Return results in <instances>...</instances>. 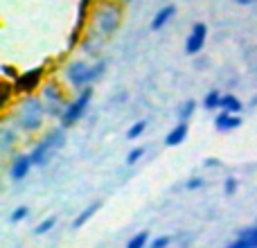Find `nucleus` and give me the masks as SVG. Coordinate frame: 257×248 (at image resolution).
Wrapping results in <instances>:
<instances>
[{
    "label": "nucleus",
    "instance_id": "1",
    "mask_svg": "<svg viewBox=\"0 0 257 248\" xmlns=\"http://www.w3.org/2000/svg\"><path fill=\"white\" fill-rule=\"evenodd\" d=\"M45 117H48V111H45V104H43V99H41V95L30 93V95H23L16 102L12 122L21 133L34 136L36 131L43 129Z\"/></svg>",
    "mask_w": 257,
    "mask_h": 248
},
{
    "label": "nucleus",
    "instance_id": "2",
    "mask_svg": "<svg viewBox=\"0 0 257 248\" xmlns=\"http://www.w3.org/2000/svg\"><path fill=\"white\" fill-rule=\"evenodd\" d=\"M104 72H106V59H97L93 63H88L86 59H75L66 66L63 79L70 88L81 90L86 86H93L97 79H102Z\"/></svg>",
    "mask_w": 257,
    "mask_h": 248
},
{
    "label": "nucleus",
    "instance_id": "3",
    "mask_svg": "<svg viewBox=\"0 0 257 248\" xmlns=\"http://www.w3.org/2000/svg\"><path fill=\"white\" fill-rule=\"evenodd\" d=\"M66 131H68V129L63 127V124H57V127H52L39 142H36L34 147H32L30 156H32L34 167H45V165L52 160V156L57 154L59 149H63V147H66V140H68V133Z\"/></svg>",
    "mask_w": 257,
    "mask_h": 248
},
{
    "label": "nucleus",
    "instance_id": "4",
    "mask_svg": "<svg viewBox=\"0 0 257 248\" xmlns=\"http://www.w3.org/2000/svg\"><path fill=\"white\" fill-rule=\"evenodd\" d=\"M122 25V7L113 0H104L93 12V30L102 39H111Z\"/></svg>",
    "mask_w": 257,
    "mask_h": 248
},
{
    "label": "nucleus",
    "instance_id": "5",
    "mask_svg": "<svg viewBox=\"0 0 257 248\" xmlns=\"http://www.w3.org/2000/svg\"><path fill=\"white\" fill-rule=\"evenodd\" d=\"M41 99H43V104H45L48 117H52V120H57V122L61 120L63 111H66L68 102H70L59 81H45V84L41 86Z\"/></svg>",
    "mask_w": 257,
    "mask_h": 248
},
{
    "label": "nucleus",
    "instance_id": "6",
    "mask_svg": "<svg viewBox=\"0 0 257 248\" xmlns=\"http://www.w3.org/2000/svg\"><path fill=\"white\" fill-rule=\"evenodd\" d=\"M90 102H93V86H86V88L77 90V95L68 102V106H66V111H63L59 124H63L66 129H72L86 115V111L90 108Z\"/></svg>",
    "mask_w": 257,
    "mask_h": 248
},
{
    "label": "nucleus",
    "instance_id": "7",
    "mask_svg": "<svg viewBox=\"0 0 257 248\" xmlns=\"http://www.w3.org/2000/svg\"><path fill=\"white\" fill-rule=\"evenodd\" d=\"M32 167H34V163H32L30 151H27V154H21V151H16V154L12 156V163H9V169H7L9 181H12V183L25 181V178L30 176Z\"/></svg>",
    "mask_w": 257,
    "mask_h": 248
},
{
    "label": "nucleus",
    "instance_id": "8",
    "mask_svg": "<svg viewBox=\"0 0 257 248\" xmlns=\"http://www.w3.org/2000/svg\"><path fill=\"white\" fill-rule=\"evenodd\" d=\"M205 41H208V25H205V23H194L185 39V52L190 54V57L201 54V50L205 48Z\"/></svg>",
    "mask_w": 257,
    "mask_h": 248
},
{
    "label": "nucleus",
    "instance_id": "9",
    "mask_svg": "<svg viewBox=\"0 0 257 248\" xmlns=\"http://www.w3.org/2000/svg\"><path fill=\"white\" fill-rule=\"evenodd\" d=\"M43 79V68H34V70H27L25 75H18L16 81H12L14 93L16 95H30L36 90V86Z\"/></svg>",
    "mask_w": 257,
    "mask_h": 248
},
{
    "label": "nucleus",
    "instance_id": "10",
    "mask_svg": "<svg viewBox=\"0 0 257 248\" xmlns=\"http://www.w3.org/2000/svg\"><path fill=\"white\" fill-rule=\"evenodd\" d=\"M241 127V117L235 115V113H226V111H219L214 115V129L221 133H230V131H237Z\"/></svg>",
    "mask_w": 257,
    "mask_h": 248
},
{
    "label": "nucleus",
    "instance_id": "11",
    "mask_svg": "<svg viewBox=\"0 0 257 248\" xmlns=\"http://www.w3.org/2000/svg\"><path fill=\"white\" fill-rule=\"evenodd\" d=\"M187 133H190V124L187 122H178L174 129H169V133L165 136V147H181L187 140Z\"/></svg>",
    "mask_w": 257,
    "mask_h": 248
},
{
    "label": "nucleus",
    "instance_id": "12",
    "mask_svg": "<svg viewBox=\"0 0 257 248\" xmlns=\"http://www.w3.org/2000/svg\"><path fill=\"white\" fill-rule=\"evenodd\" d=\"M226 248H257V223L248 226L235 237L232 244H228Z\"/></svg>",
    "mask_w": 257,
    "mask_h": 248
},
{
    "label": "nucleus",
    "instance_id": "13",
    "mask_svg": "<svg viewBox=\"0 0 257 248\" xmlns=\"http://www.w3.org/2000/svg\"><path fill=\"white\" fill-rule=\"evenodd\" d=\"M174 16H176V5H172V3L163 5V7L156 12V16L151 18V30H154V32H160L169 21H172Z\"/></svg>",
    "mask_w": 257,
    "mask_h": 248
},
{
    "label": "nucleus",
    "instance_id": "14",
    "mask_svg": "<svg viewBox=\"0 0 257 248\" xmlns=\"http://www.w3.org/2000/svg\"><path fill=\"white\" fill-rule=\"evenodd\" d=\"M99 210H102V201H93V203H88L79 214H77L75 219H72V230H79V228H84L86 223H88L90 219H93L95 214L99 212Z\"/></svg>",
    "mask_w": 257,
    "mask_h": 248
},
{
    "label": "nucleus",
    "instance_id": "15",
    "mask_svg": "<svg viewBox=\"0 0 257 248\" xmlns=\"http://www.w3.org/2000/svg\"><path fill=\"white\" fill-rule=\"evenodd\" d=\"M18 138H21V131L16 127H5L0 129V149L3 151H12L14 147H18Z\"/></svg>",
    "mask_w": 257,
    "mask_h": 248
},
{
    "label": "nucleus",
    "instance_id": "16",
    "mask_svg": "<svg viewBox=\"0 0 257 248\" xmlns=\"http://www.w3.org/2000/svg\"><path fill=\"white\" fill-rule=\"evenodd\" d=\"M221 99H223V93H221V90L212 88V90H208V93H205V97H203V102H201V106H203L208 113H217V111H221Z\"/></svg>",
    "mask_w": 257,
    "mask_h": 248
},
{
    "label": "nucleus",
    "instance_id": "17",
    "mask_svg": "<svg viewBox=\"0 0 257 248\" xmlns=\"http://www.w3.org/2000/svg\"><path fill=\"white\" fill-rule=\"evenodd\" d=\"M221 111H226V113H235V115H239V113L244 111V102H241V99L237 97L235 93H223Z\"/></svg>",
    "mask_w": 257,
    "mask_h": 248
},
{
    "label": "nucleus",
    "instance_id": "18",
    "mask_svg": "<svg viewBox=\"0 0 257 248\" xmlns=\"http://www.w3.org/2000/svg\"><path fill=\"white\" fill-rule=\"evenodd\" d=\"M57 223H59V219H57V214H52V217H45V219H41L39 223H36V228H34V235H48V232H52L54 228H57Z\"/></svg>",
    "mask_w": 257,
    "mask_h": 248
},
{
    "label": "nucleus",
    "instance_id": "19",
    "mask_svg": "<svg viewBox=\"0 0 257 248\" xmlns=\"http://www.w3.org/2000/svg\"><path fill=\"white\" fill-rule=\"evenodd\" d=\"M196 113V102L194 99H185L178 106V122H190V117Z\"/></svg>",
    "mask_w": 257,
    "mask_h": 248
},
{
    "label": "nucleus",
    "instance_id": "20",
    "mask_svg": "<svg viewBox=\"0 0 257 248\" xmlns=\"http://www.w3.org/2000/svg\"><path fill=\"white\" fill-rule=\"evenodd\" d=\"M149 232L142 230V232H136V235L131 237V239L126 241L124 248H149Z\"/></svg>",
    "mask_w": 257,
    "mask_h": 248
},
{
    "label": "nucleus",
    "instance_id": "21",
    "mask_svg": "<svg viewBox=\"0 0 257 248\" xmlns=\"http://www.w3.org/2000/svg\"><path fill=\"white\" fill-rule=\"evenodd\" d=\"M145 131H147V120L133 122L131 127H128V131H126V140H138V138L145 136Z\"/></svg>",
    "mask_w": 257,
    "mask_h": 248
},
{
    "label": "nucleus",
    "instance_id": "22",
    "mask_svg": "<svg viewBox=\"0 0 257 248\" xmlns=\"http://www.w3.org/2000/svg\"><path fill=\"white\" fill-rule=\"evenodd\" d=\"M145 156H147V147H131L128 154H126V165L128 167H133V165H138Z\"/></svg>",
    "mask_w": 257,
    "mask_h": 248
},
{
    "label": "nucleus",
    "instance_id": "23",
    "mask_svg": "<svg viewBox=\"0 0 257 248\" xmlns=\"http://www.w3.org/2000/svg\"><path fill=\"white\" fill-rule=\"evenodd\" d=\"M239 190V181L235 176H226L223 178V194L226 196H235V192Z\"/></svg>",
    "mask_w": 257,
    "mask_h": 248
},
{
    "label": "nucleus",
    "instance_id": "24",
    "mask_svg": "<svg viewBox=\"0 0 257 248\" xmlns=\"http://www.w3.org/2000/svg\"><path fill=\"white\" fill-rule=\"evenodd\" d=\"M27 217H30V208H27V205H18V208L12 212L9 221H12V223H18V221H25Z\"/></svg>",
    "mask_w": 257,
    "mask_h": 248
},
{
    "label": "nucleus",
    "instance_id": "25",
    "mask_svg": "<svg viewBox=\"0 0 257 248\" xmlns=\"http://www.w3.org/2000/svg\"><path fill=\"white\" fill-rule=\"evenodd\" d=\"M169 244H172V237L160 235V237H154V239L149 241V248H169Z\"/></svg>",
    "mask_w": 257,
    "mask_h": 248
},
{
    "label": "nucleus",
    "instance_id": "26",
    "mask_svg": "<svg viewBox=\"0 0 257 248\" xmlns=\"http://www.w3.org/2000/svg\"><path fill=\"white\" fill-rule=\"evenodd\" d=\"M199 187H203V178L201 176H192L185 181V190H199Z\"/></svg>",
    "mask_w": 257,
    "mask_h": 248
},
{
    "label": "nucleus",
    "instance_id": "27",
    "mask_svg": "<svg viewBox=\"0 0 257 248\" xmlns=\"http://www.w3.org/2000/svg\"><path fill=\"white\" fill-rule=\"evenodd\" d=\"M124 3H131V0H124Z\"/></svg>",
    "mask_w": 257,
    "mask_h": 248
},
{
    "label": "nucleus",
    "instance_id": "28",
    "mask_svg": "<svg viewBox=\"0 0 257 248\" xmlns=\"http://www.w3.org/2000/svg\"><path fill=\"white\" fill-rule=\"evenodd\" d=\"M255 223H257V221H255Z\"/></svg>",
    "mask_w": 257,
    "mask_h": 248
}]
</instances>
